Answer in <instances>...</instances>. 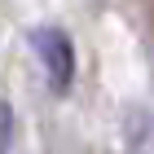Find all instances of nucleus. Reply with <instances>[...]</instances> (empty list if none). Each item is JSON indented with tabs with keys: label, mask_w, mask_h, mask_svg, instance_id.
<instances>
[{
	"label": "nucleus",
	"mask_w": 154,
	"mask_h": 154,
	"mask_svg": "<svg viewBox=\"0 0 154 154\" xmlns=\"http://www.w3.org/2000/svg\"><path fill=\"white\" fill-rule=\"evenodd\" d=\"M31 48L40 53V66L48 75V88L53 93H71L75 71H79V57H75V44L62 26H35L31 31Z\"/></svg>",
	"instance_id": "nucleus-1"
},
{
	"label": "nucleus",
	"mask_w": 154,
	"mask_h": 154,
	"mask_svg": "<svg viewBox=\"0 0 154 154\" xmlns=\"http://www.w3.org/2000/svg\"><path fill=\"white\" fill-rule=\"evenodd\" d=\"M13 137H18V119H13V106L0 101V154L13 150Z\"/></svg>",
	"instance_id": "nucleus-2"
}]
</instances>
